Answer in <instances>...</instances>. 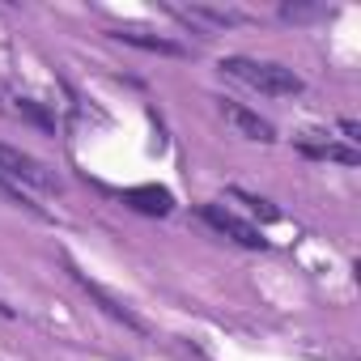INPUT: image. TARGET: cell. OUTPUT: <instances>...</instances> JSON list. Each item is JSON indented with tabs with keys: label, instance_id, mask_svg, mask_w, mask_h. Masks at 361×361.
<instances>
[{
	"label": "cell",
	"instance_id": "cell-1",
	"mask_svg": "<svg viewBox=\"0 0 361 361\" xmlns=\"http://www.w3.org/2000/svg\"><path fill=\"white\" fill-rule=\"evenodd\" d=\"M221 73L234 77V81H243V85H251V90H259V94H268V98H293V94L306 90V81H302L293 68L276 64V60L226 56V60H221Z\"/></svg>",
	"mask_w": 361,
	"mask_h": 361
},
{
	"label": "cell",
	"instance_id": "cell-2",
	"mask_svg": "<svg viewBox=\"0 0 361 361\" xmlns=\"http://www.w3.org/2000/svg\"><path fill=\"white\" fill-rule=\"evenodd\" d=\"M0 178H9L13 188H35V192H60V174L39 161L35 153L26 149H13V145H0Z\"/></svg>",
	"mask_w": 361,
	"mask_h": 361
},
{
	"label": "cell",
	"instance_id": "cell-3",
	"mask_svg": "<svg viewBox=\"0 0 361 361\" xmlns=\"http://www.w3.org/2000/svg\"><path fill=\"white\" fill-rule=\"evenodd\" d=\"M200 217H204L217 234L234 238V243H238V247H247V251H264V247H268V238H264L251 221H243L238 213H230V209H221V204H200Z\"/></svg>",
	"mask_w": 361,
	"mask_h": 361
},
{
	"label": "cell",
	"instance_id": "cell-4",
	"mask_svg": "<svg viewBox=\"0 0 361 361\" xmlns=\"http://www.w3.org/2000/svg\"><path fill=\"white\" fill-rule=\"evenodd\" d=\"M68 272H73V281H77V285H81V289H85V293H90V298H94V302H98V306H102V310L111 314V319H119V323H123V327H132V331H145V319H140V314H136V310H132L128 302H119V298H115V293H111L106 285L90 281V276H85V272H81V268H77L73 259H68Z\"/></svg>",
	"mask_w": 361,
	"mask_h": 361
},
{
	"label": "cell",
	"instance_id": "cell-5",
	"mask_svg": "<svg viewBox=\"0 0 361 361\" xmlns=\"http://www.w3.org/2000/svg\"><path fill=\"white\" fill-rule=\"evenodd\" d=\"M217 106H221L226 123H234V128H238V136L259 140V145H272V140H276V128H272L264 115H255V111H247V106H238V102H230V98H221Z\"/></svg>",
	"mask_w": 361,
	"mask_h": 361
},
{
	"label": "cell",
	"instance_id": "cell-6",
	"mask_svg": "<svg viewBox=\"0 0 361 361\" xmlns=\"http://www.w3.org/2000/svg\"><path fill=\"white\" fill-rule=\"evenodd\" d=\"M123 200H128L136 213H145V217H166V213L174 209V196H170L166 188H157V183H140V188H128V192H123Z\"/></svg>",
	"mask_w": 361,
	"mask_h": 361
},
{
	"label": "cell",
	"instance_id": "cell-7",
	"mask_svg": "<svg viewBox=\"0 0 361 361\" xmlns=\"http://www.w3.org/2000/svg\"><path fill=\"white\" fill-rule=\"evenodd\" d=\"M119 43H132V47H145V51H161V56H183V47L170 43V39H153L145 30H111Z\"/></svg>",
	"mask_w": 361,
	"mask_h": 361
},
{
	"label": "cell",
	"instance_id": "cell-8",
	"mask_svg": "<svg viewBox=\"0 0 361 361\" xmlns=\"http://www.w3.org/2000/svg\"><path fill=\"white\" fill-rule=\"evenodd\" d=\"M302 153H306V157L344 161V166H357V161H361V153H357V149H348V145H302Z\"/></svg>",
	"mask_w": 361,
	"mask_h": 361
},
{
	"label": "cell",
	"instance_id": "cell-9",
	"mask_svg": "<svg viewBox=\"0 0 361 361\" xmlns=\"http://www.w3.org/2000/svg\"><path fill=\"white\" fill-rule=\"evenodd\" d=\"M18 115H26V119H35L39 128H51V115H47V111H39V106H35L30 98H18Z\"/></svg>",
	"mask_w": 361,
	"mask_h": 361
}]
</instances>
